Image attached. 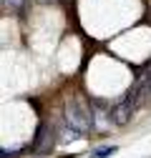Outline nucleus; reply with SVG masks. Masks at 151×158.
<instances>
[{"label": "nucleus", "instance_id": "3", "mask_svg": "<svg viewBox=\"0 0 151 158\" xmlns=\"http://www.w3.org/2000/svg\"><path fill=\"white\" fill-rule=\"evenodd\" d=\"M116 151H119V146H101V148H96V151H91L88 158H111Z\"/></svg>", "mask_w": 151, "mask_h": 158}, {"label": "nucleus", "instance_id": "4", "mask_svg": "<svg viewBox=\"0 0 151 158\" xmlns=\"http://www.w3.org/2000/svg\"><path fill=\"white\" fill-rule=\"evenodd\" d=\"M38 3H50V0H38Z\"/></svg>", "mask_w": 151, "mask_h": 158}, {"label": "nucleus", "instance_id": "2", "mask_svg": "<svg viewBox=\"0 0 151 158\" xmlns=\"http://www.w3.org/2000/svg\"><path fill=\"white\" fill-rule=\"evenodd\" d=\"M131 115H134V101L126 98V101H121L116 108L111 110V121L116 123V126H126L131 121Z\"/></svg>", "mask_w": 151, "mask_h": 158}, {"label": "nucleus", "instance_id": "1", "mask_svg": "<svg viewBox=\"0 0 151 158\" xmlns=\"http://www.w3.org/2000/svg\"><path fill=\"white\" fill-rule=\"evenodd\" d=\"M66 118H68V128L76 133H88L93 128V113L81 101H71L66 106Z\"/></svg>", "mask_w": 151, "mask_h": 158}]
</instances>
